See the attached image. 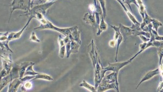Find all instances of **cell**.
<instances>
[{"label": "cell", "mask_w": 163, "mask_h": 92, "mask_svg": "<svg viewBox=\"0 0 163 92\" xmlns=\"http://www.w3.org/2000/svg\"><path fill=\"white\" fill-rule=\"evenodd\" d=\"M56 3L54 1L43 3L40 5H37L31 8L29 11L25 13V15L28 16V19H36L39 21L45 19V16L47 10Z\"/></svg>", "instance_id": "6da1fadb"}, {"label": "cell", "mask_w": 163, "mask_h": 92, "mask_svg": "<svg viewBox=\"0 0 163 92\" xmlns=\"http://www.w3.org/2000/svg\"><path fill=\"white\" fill-rule=\"evenodd\" d=\"M40 25L39 26L34 28V29H39V30H43V29H53L56 31L58 32L61 34H63L65 36H69L70 33L73 31L75 26L73 27H69V28H59L57 27L55 25H54L51 22H50L49 20H47L46 18L43 19V20L40 22Z\"/></svg>", "instance_id": "7a4b0ae2"}, {"label": "cell", "mask_w": 163, "mask_h": 92, "mask_svg": "<svg viewBox=\"0 0 163 92\" xmlns=\"http://www.w3.org/2000/svg\"><path fill=\"white\" fill-rule=\"evenodd\" d=\"M138 55L139 54L137 53L134 55V56L132 57V58H131L129 59H128L127 61H125V62H115V63H108V65L107 67H102V69L101 72L102 79H103V77L105 76V72L108 71L114 72L116 75H118V72L122 68H123L126 65H128L129 64L131 63L132 61H133Z\"/></svg>", "instance_id": "3957f363"}, {"label": "cell", "mask_w": 163, "mask_h": 92, "mask_svg": "<svg viewBox=\"0 0 163 92\" xmlns=\"http://www.w3.org/2000/svg\"><path fill=\"white\" fill-rule=\"evenodd\" d=\"M11 11L9 16V21L11 19L12 13L14 11L20 9L25 11V13L29 11L32 8L31 0H13L10 5Z\"/></svg>", "instance_id": "277c9868"}, {"label": "cell", "mask_w": 163, "mask_h": 92, "mask_svg": "<svg viewBox=\"0 0 163 92\" xmlns=\"http://www.w3.org/2000/svg\"><path fill=\"white\" fill-rule=\"evenodd\" d=\"M35 77V76H30L27 75L23 77V78H16L14 79L11 83H9V87H8V92H15L18 90L19 88L20 87V85H23V83L25 81H32L33 79Z\"/></svg>", "instance_id": "5b68a950"}, {"label": "cell", "mask_w": 163, "mask_h": 92, "mask_svg": "<svg viewBox=\"0 0 163 92\" xmlns=\"http://www.w3.org/2000/svg\"><path fill=\"white\" fill-rule=\"evenodd\" d=\"M110 27H112L113 29H114L115 31V35H114V40L116 41V55H115V62H118V50L121 44L123 42V36L121 33L120 27L110 25Z\"/></svg>", "instance_id": "8992f818"}, {"label": "cell", "mask_w": 163, "mask_h": 92, "mask_svg": "<svg viewBox=\"0 0 163 92\" xmlns=\"http://www.w3.org/2000/svg\"><path fill=\"white\" fill-rule=\"evenodd\" d=\"M109 90H114L117 92H120L119 88L118 87L116 83H107L103 81H101V83L99 84L98 87L97 88V92H105Z\"/></svg>", "instance_id": "52a82bcc"}, {"label": "cell", "mask_w": 163, "mask_h": 92, "mask_svg": "<svg viewBox=\"0 0 163 92\" xmlns=\"http://www.w3.org/2000/svg\"><path fill=\"white\" fill-rule=\"evenodd\" d=\"M32 20V19H28L27 24L25 25V26L23 27L22 29L20 30V31L17 32H9L8 36V42L9 43V42L11 41L16 40V39L20 38L24 33V32L25 31V29H26L27 26L29 25V23Z\"/></svg>", "instance_id": "ba28073f"}, {"label": "cell", "mask_w": 163, "mask_h": 92, "mask_svg": "<svg viewBox=\"0 0 163 92\" xmlns=\"http://www.w3.org/2000/svg\"><path fill=\"white\" fill-rule=\"evenodd\" d=\"M161 72V69L158 67V68H157L156 69L151 70L150 72H148V73L146 74L141 79L140 81V82L138 83V85L136 86V90L141 85V83H143V82H145V81L149 80L152 79L153 77L156 76V75L160 74Z\"/></svg>", "instance_id": "9c48e42d"}, {"label": "cell", "mask_w": 163, "mask_h": 92, "mask_svg": "<svg viewBox=\"0 0 163 92\" xmlns=\"http://www.w3.org/2000/svg\"><path fill=\"white\" fill-rule=\"evenodd\" d=\"M119 27L122 35L123 36L124 38L126 39L128 37L135 35V29L131 27H127L122 24H119Z\"/></svg>", "instance_id": "30bf717a"}, {"label": "cell", "mask_w": 163, "mask_h": 92, "mask_svg": "<svg viewBox=\"0 0 163 92\" xmlns=\"http://www.w3.org/2000/svg\"><path fill=\"white\" fill-rule=\"evenodd\" d=\"M83 20L86 24L91 25L93 27H98L94 13H87L83 16Z\"/></svg>", "instance_id": "8fae6325"}, {"label": "cell", "mask_w": 163, "mask_h": 92, "mask_svg": "<svg viewBox=\"0 0 163 92\" xmlns=\"http://www.w3.org/2000/svg\"><path fill=\"white\" fill-rule=\"evenodd\" d=\"M118 79V75H116L114 72H112L111 74L108 75L107 76H105L101 81L107 83H116L118 87L119 88Z\"/></svg>", "instance_id": "7c38bea8"}, {"label": "cell", "mask_w": 163, "mask_h": 92, "mask_svg": "<svg viewBox=\"0 0 163 92\" xmlns=\"http://www.w3.org/2000/svg\"><path fill=\"white\" fill-rule=\"evenodd\" d=\"M78 27L77 26H75L73 31L70 34L69 38L71 41H75L80 45L82 44V41L80 39V32L78 30Z\"/></svg>", "instance_id": "4fadbf2b"}, {"label": "cell", "mask_w": 163, "mask_h": 92, "mask_svg": "<svg viewBox=\"0 0 163 92\" xmlns=\"http://www.w3.org/2000/svg\"><path fill=\"white\" fill-rule=\"evenodd\" d=\"M118 2L120 4L121 6L122 7V8L124 9L126 14H127L128 17L130 19V20L132 21V24H133L134 25H140V23H139L138 21L136 20V19L134 16V15L128 11V9H127V8H126L123 2L122 1H119Z\"/></svg>", "instance_id": "5bb4252c"}, {"label": "cell", "mask_w": 163, "mask_h": 92, "mask_svg": "<svg viewBox=\"0 0 163 92\" xmlns=\"http://www.w3.org/2000/svg\"><path fill=\"white\" fill-rule=\"evenodd\" d=\"M32 64H35V63L32 62H23L19 64V75L20 78H23L25 76V72L27 68Z\"/></svg>", "instance_id": "9a60e30c"}, {"label": "cell", "mask_w": 163, "mask_h": 92, "mask_svg": "<svg viewBox=\"0 0 163 92\" xmlns=\"http://www.w3.org/2000/svg\"><path fill=\"white\" fill-rule=\"evenodd\" d=\"M58 44L59 45L60 50L59 52V56L61 59H64L66 54V46H65L64 42L63 41V38L61 36H59L58 39Z\"/></svg>", "instance_id": "2e32d148"}, {"label": "cell", "mask_w": 163, "mask_h": 92, "mask_svg": "<svg viewBox=\"0 0 163 92\" xmlns=\"http://www.w3.org/2000/svg\"><path fill=\"white\" fill-rule=\"evenodd\" d=\"M107 28L108 24L105 20V18L103 15H102L101 16L100 23L98 25V31L96 33V35L97 36H100L102 32L106 31L107 29Z\"/></svg>", "instance_id": "e0dca14e"}, {"label": "cell", "mask_w": 163, "mask_h": 92, "mask_svg": "<svg viewBox=\"0 0 163 92\" xmlns=\"http://www.w3.org/2000/svg\"><path fill=\"white\" fill-rule=\"evenodd\" d=\"M13 81V79L10 74L7 75V76L1 79V83H0V90L1 91L6 85L11 82Z\"/></svg>", "instance_id": "ac0fdd59"}, {"label": "cell", "mask_w": 163, "mask_h": 92, "mask_svg": "<svg viewBox=\"0 0 163 92\" xmlns=\"http://www.w3.org/2000/svg\"><path fill=\"white\" fill-rule=\"evenodd\" d=\"M63 41L64 42L65 46H66V57L69 58L70 55L71 54V40L70 39L69 36H65L64 38H63Z\"/></svg>", "instance_id": "d6986e66"}, {"label": "cell", "mask_w": 163, "mask_h": 92, "mask_svg": "<svg viewBox=\"0 0 163 92\" xmlns=\"http://www.w3.org/2000/svg\"><path fill=\"white\" fill-rule=\"evenodd\" d=\"M79 87L84 88L87 89L88 90H89L90 92H97V89L95 87V86L91 85L89 83H88L87 82L85 81V80H83L82 82L79 84Z\"/></svg>", "instance_id": "ffe728a7"}, {"label": "cell", "mask_w": 163, "mask_h": 92, "mask_svg": "<svg viewBox=\"0 0 163 92\" xmlns=\"http://www.w3.org/2000/svg\"><path fill=\"white\" fill-rule=\"evenodd\" d=\"M37 79H42L46 81H51L54 80L53 77L50 76L49 75L46 74H43V73H40L39 72L38 74L35 75V77L33 79L32 81L36 80Z\"/></svg>", "instance_id": "44dd1931"}, {"label": "cell", "mask_w": 163, "mask_h": 92, "mask_svg": "<svg viewBox=\"0 0 163 92\" xmlns=\"http://www.w3.org/2000/svg\"><path fill=\"white\" fill-rule=\"evenodd\" d=\"M152 19L153 18H151L148 14L147 11L146 10L145 11V16H144V18H143V21L140 24V27L141 29L146 25H148V24H150V23H152Z\"/></svg>", "instance_id": "7402d4cb"}, {"label": "cell", "mask_w": 163, "mask_h": 92, "mask_svg": "<svg viewBox=\"0 0 163 92\" xmlns=\"http://www.w3.org/2000/svg\"><path fill=\"white\" fill-rule=\"evenodd\" d=\"M138 4V9L139 13L140 14L141 16H142V18L143 19L145 16V11L146 7L144 5L143 2L142 1V0H136Z\"/></svg>", "instance_id": "603a6c76"}, {"label": "cell", "mask_w": 163, "mask_h": 92, "mask_svg": "<svg viewBox=\"0 0 163 92\" xmlns=\"http://www.w3.org/2000/svg\"><path fill=\"white\" fill-rule=\"evenodd\" d=\"M79 44L75 41H71V54H77L79 51V49L80 47Z\"/></svg>", "instance_id": "cb8c5ba5"}, {"label": "cell", "mask_w": 163, "mask_h": 92, "mask_svg": "<svg viewBox=\"0 0 163 92\" xmlns=\"http://www.w3.org/2000/svg\"><path fill=\"white\" fill-rule=\"evenodd\" d=\"M31 81V80L25 81L22 85L21 90L25 92V91H27L28 90H31L32 88H33V84L32 83Z\"/></svg>", "instance_id": "d4e9b609"}, {"label": "cell", "mask_w": 163, "mask_h": 92, "mask_svg": "<svg viewBox=\"0 0 163 92\" xmlns=\"http://www.w3.org/2000/svg\"><path fill=\"white\" fill-rule=\"evenodd\" d=\"M34 64H32L27 68V69L25 72V76L27 75H30V76H35L36 75L38 74L39 72H35L33 69V65ZM24 76V77H25Z\"/></svg>", "instance_id": "484cf974"}, {"label": "cell", "mask_w": 163, "mask_h": 92, "mask_svg": "<svg viewBox=\"0 0 163 92\" xmlns=\"http://www.w3.org/2000/svg\"><path fill=\"white\" fill-rule=\"evenodd\" d=\"M151 23L153 25V29H154L157 32H158L159 27L163 26L162 23L156 19H152V23Z\"/></svg>", "instance_id": "4316f807"}, {"label": "cell", "mask_w": 163, "mask_h": 92, "mask_svg": "<svg viewBox=\"0 0 163 92\" xmlns=\"http://www.w3.org/2000/svg\"><path fill=\"white\" fill-rule=\"evenodd\" d=\"M98 2L100 5L103 11V16L105 19L107 16V9H106V3H105V0H97Z\"/></svg>", "instance_id": "83f0119b"}, {"label": "cell", "mask_w": 163, "mask_h": 92, "mask_svg": "<svg viewBox=\"0 0 163 92\" xmlns=\"http://www.w3.org/2000/svg\"><path fill=\"white\" fill-rule=\"evenodd\" d=\"M157 52L159 57V65H161L162 64V61L163 59V46L158 47Z\"/></svg>", "instance_id": "f1b7e54d"}, {"label": "cell", "mask_w": 163, "mask_h": 92, "mask_svg": "<svg viewBox=\"0 0 163 92\" xmlns=\"http://www.w3.org/2000/svg\"><path fill=\"white\" fill-rule=\"evenodd\" d=\"M123 3L125 5L127 4V5H128V6L130 7V9H131V11H132V8H131V5L132 3H133V4L136 6V7H138V4L136 0H124L123 1Z\"/></svg>", "instance_id": "f546056e"}, {"label": "cell", "mask_w": 163, "mask_h": 92, "mask_svg": "<svg viewBox=\"0 0 163 92\" xmlns=\"http://www.w3.org/2000/svg\"><path fill=\"white\" fill-rule=\"evenodd\" d=\"M29 41L33 42H36V43H40V40L38 38L37 36L36 35V33L34 32H32L30 38H29Z\"/></svg>", "instance_id": "4dcf8cb0"}, {"label": "cell", "mask_w": 163, "mask_h": 92, "mask_svg": "<svg viewBox=\"0 0 163 92\" xmlns=\"http://www.w3.org/2000/svg\"><path fill=\"white\" fill-rule=\"evenodd\" d=\"M139 48H140V50L138 52V54L139 55H140L141 53H142L145 50L148 49V42H143V43L140 44V45H139Z\"/></svg>", "instance_id": "1f68e13d"}, {"label": "cell", "mask_w": 163, "mask_h": 92, "mask_svg": "<svg viewBox=\"0 0 163 92\" xmlns=\"http://www.w3.org/2000/svg\"><path fill=\"white\" fill-rule=\"evenodd\" d=\"M159 75H161V80L159 83L158 87V89L157 90V92H160L161 90L163 87V70L161 72Z\"/></svg>", "instance_id": "d6a6232c"}, {"label": "cell", "mask_w": 163, "mask_h": 92, "mask_svg": "<svg viewBox=\"0 0 163 92\" xmlns=\"http://www.w3.org/2000/svg\"><path fill=\"white\" fill-rule=\"evenodd\" d=\"M152 29H153V25H152V23H150V24L146 25L145 27H143L142 28V30L146 32L151 33Z\"/></svg>", "instance_id": "836d02e7"}, {"label": "cell", "mask_w": 163, "mask_h": 92, "mask_svg": "<svg viewBox=\"0 0 163 92\" xmlns=\"http://www.w3.org/2000/svg\"><path fill=\"white\" fill-rule=\"evenodd\" d=\"M139 37H140V38L142 41H143V42H148L150 41V38L146 37L145 36H141V35H140V36H139Z\"/></svg>", "instance_id": "e575fe53"}, {"label": "cell", "mask_w": 163, "mask_h": 92, "mask_svg": "<svg viewBox=\"0 0 163 92\" xmlns=\"http://www.w3.org/2000/svg\"><path fill=\"white\" fill-rule=\"evenodd\" d=\"M116 44V41H115L114 39L111 40V41H110L109 42V45L110 47H112V48H114V47H115Z\"/></svg>", "instance_id": "d590c367"}, {"label": "cell", "mask_w": 163, "mask_h": 92, "mask_svg": "<svg viewBox=\"0 0 163 92\" xmlns=\"http://www.w3.org/2000/svg\"><path fill=\"white\" fill-rule=\"evenodd\" d=\"M89 8L90 11H92V13H94L95 11H96V6H95V5H94V4L89 5Z\"/></svg>", "instance_id": "8d00e7d4"}, {"label": "cell", "mask_w": 163, "mask_h": 92, "mask_svg": "<svg viewBox=\"0 0 163 92\" xmlns=\"http://www.w3.org/2000/svg\"><path fill=\"white\" fill-rule=\"evenodd\" d=\"M160 92H163V87L162 88V89H161V91H160Z\"/></svg>", "instance_id": "74e56055"}, {"label": "cell", "mask_w": 163, "mask_h": 92, "mask_svg": "<svg viewBox=\"0 0 163 92\" xmlns=\"http://www.w3.org/2000/svg\"><path fill=\"white\" fill-rule=\"evenodd\" d=\"M123 1H124V0H122V2H123Z\"/></svg>", "instance_id": "f35d334b"}, {"label": "cell", "mask_w": 163, "mask_h": 92, "mask_svg": "<svg viewBox=\"0 0 163 92\" xmlns=\"http://www.w3.org/2000/svg\"><path fill=\"white\" fill-rule=\"evenodd\" d=\"M69 1H73V0H69Z\"/></svg>", "instance_id": "ab89813d"}]
</instances>
